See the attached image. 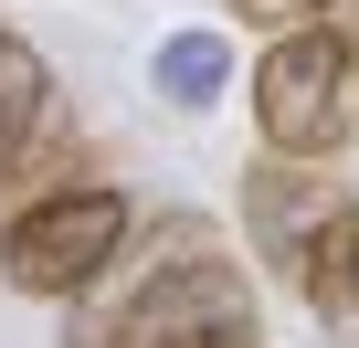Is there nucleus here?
Returning a JSON list of instances; mask_svg holds the SVG:
<instances>
[{"mask_svg":"<svg viewBox=\"0 0 359 348\" xmlns=\"http://www.w3.org/2000/svg\"><path fill=\"white\" fill-rule=\"evenodd\" d=\"M254 137L285 169H338L359 148V53L327 43L317 22L264 43V64H254Z\"/></svg>","mask_w":359,"mask_h":348,"instance_id":"nucleus-3","label":"nucleus"},{"mask_svg":"<svg viewBox=\"0 0 359 348\" xmlns=\"http://www.w3.org/2000/svg\"><path fill=\"white\" fill-rule=\"evenodd\" d=\"M148 85H158L180 116H201V106H222V85H233V43H222V32H169L158 64H148Z\"/></svg>","mask_w":359,"mask_h":348,"instance_id":"nucleus-7","label":"nucleus"},{"mask_svg":"<svg viewBox=\"0 0 359 348\" xmlns=\"http://www.w3.org/2000/svg\"><path fill=\"white\" fill-rule=\"evenodd\" d=\"M243 11H254V22H275V11H285V0H243Z\"/></svg>","mask_w":359,"mask_h":348,"instance_id":"nucleus-9","label":"nucleus"},{"mask_svg":"<svg viewBox=\"0 0 359 348\" xmlns=\"http://www.w3.org/2000/svg\"><path fill=\"white\" fill-rule=\"evenodd\" d=\"M306 11H317V32H327V43H348V53H359V0H306Z\"/></svg>","mask_w":359,"mask_h":348,"instance_id":"nucleus-8","label":"nucleus"},{"mask_svg":"<svg viewBox=\"0 0 359 348\" xmlns=\"http://www.w3.org/2000/svg\"><path fill=\"white\" fill-rule=\"evenodd\" d=\"M296 295H306V316L327 327V348H359V201H348V211L327 222V243L306 253Z\"/></svg>","mask_w":359,"mask_h":348,"instance_id":"nucleus-5","label":"nucleus"},{"mask_svg":"<svg viewBox=\"0 0 359 348\" xmlns=\"http://www.w3.org/2000/svg\"><path fill=\"white\" fill-rule=\"evenodd\" d=\"M85 348H264V306L201 222H158L148 274L85 327Z\"/></svg>","mask_w":359,"mask_h":348,"instance_id":"nucleus-1","label":"nucleus"},{"mask_svg":"<svg viewBox=\"0 0 359 348\" xmlns=\"http://www.w3.org/2000/svg\"><path fill=\"white\" fill-rule=\"evenodd\" d=\"M137 232V201L116 180H64L43 201H22L11 222H0V274H11V295H43V306H74L106 285V264L127 253Z\"/></svg>","mask_w":359,"mask_h":348,"instance_id":"nucleus-2","label":"nucleus"},{"mask_svg":"<svg viewBox=\"0 0 359 348\" xmlns=\"http://www.w3.org/2000/svg\"><path fill=\"white\" fill-rule=\"evenodd\" d=\"M338 211H348V201H338V180H317V169H285V158L243 169V232H254V264H275L285 285L306 274V253L327 243Z\"/></svg>","mask_w":359,"mask_h":348,"instance_id":"nucleus-4","label":"nucleus"},{"mask_svg":"<svg viewBox=\"0 0 359 348\" xmlns=\"http://www.w3.org/2000/svg\"><path fill=\"white\" fill-rule=\"evenodd\" d=\"M43 127H53V64H43L22 32H0V180L32 158Z\"/></svg>","mask_w":359,"mask_h":348,"instance_id":"nucleus-6","label":"nucleus"}]
</instances>
